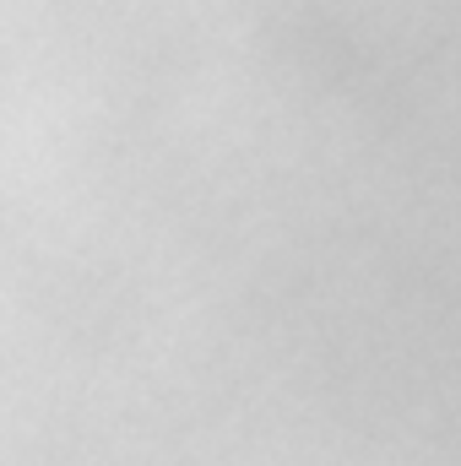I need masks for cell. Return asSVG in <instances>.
<instances>
[]
</instances>
